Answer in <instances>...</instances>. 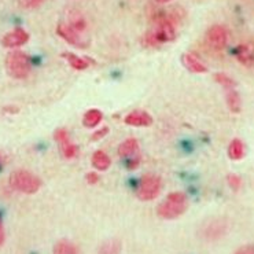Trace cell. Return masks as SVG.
Masks as SVG:
<instances>
[{"instance_id": "cell-32", "label": "cell", "mask_w": 254, "mask_h": 254, "mask_svg": "<svg viewBox=\"0 0 254 254\" xmlns=\"http://www.w3.org/2000/svg\"><path fill=\"white\" fill-rule=\"evenodd\" d=\"M157 3H168V1H171V0H155Z\"/></svg>"}, {"instance_id": "cell-8", "label": "cell", "mask_w": 254, "mask_h": 254, "mask_svg": "<svg viewBox=\"0 0 254 254\" xmlns=\"http://www.w3.org/2000/svg\"><path fill=\"white\" fill-rule=\"evenodd\" d=\"M125 124L132 125V127H148L153 124V117L148 113L136 110V112L129 113L125 117Z\"/></svg>"}, {"instance_id": "cell-21", "label": "cell", "mask_w": 254, "mask_h": 254, "mask_svg": "<svg viewBox=\"0 0 254 254\" xmlns=\"http://www.w3.org/2000/svg\"><path fill=\"white\" fill-rule=\"evenodd\" d=\"M214 78H216V81H217L220 85H223L225 89L235 88V85H237V83H235L230 76H227L225 73H217V74L214 76Z\"/></svg>"}, {"instance_id": "cell-22", "label": "cell", "mask_w": 254, "mask_h": 254, "mask_svg": "<svg viewBox=\"0 0 254 254\" xmlns=\"http://www.w3.org/2000/svg\"><path fill=\"white\" fill-rule=\"evenodd\" d=\"M61 147H62V154H64V157L65 158H74L77 155V146L76 144H73L71 142H67L65 144H61Z\"/></svg>"}, {"instance_id": "cell-18", "label": "cell", "mask_w": 254, "mask_h": 254, "mask_svg": "<svg viewBox=\"0 0 254 254\" xmlns=\"http://www.w3.org/2000/svg\"><path fill=\"white\" fill-rule=\"evenodd\" d=\"M64 58H66V61L69 62V65H70L71 67L77 69V70H84V69H87L89 65L88 61L84 60L81 57H77L74 54H64Z\"/></svg>"}, {"instance_id": "cell-11", "label": "cell", "mask_w": 254, "mask_h": 254, "mask_svg": "<svg viewBox=\"0 0 254 254\" xmlns=\"http://www.w3.org/2000/svg\"><path fill=\"white\" fill-rule=\"evenodd\" d=\"M184 66L192 73H206L207 67L201 62V60L195 54H184L183 55Z\"/></svg>"}, {"instance_id": "cell-12", "label": "cell", "mask_w": 254, "mask_h": 254, "mask_svg": "<svg viewBox=\"0 0 254 254\" xmlns=\"http://www.w3.org/2000/svg\"><path fill=\"white\" fill-rule=\"evenodd\" d=\"M225 232V224L224 221L221 220H214L210 224L207 225L205 231H203V235L207 238V239H217Z\"/></svg>"}, {"instance_id": "cell-3", "label": "cell", "mask_w": 254, "mask_h": 254, "mask_svg": "<svg viewBox=\"0 0 254 254\" xmlns=\"http://www.w3.org/2000/svg\"><path fill=\"white\" fill-rule=\"evenodd\" d=\"M30 58L21 51H12L7 55L6 69L14 78H25L30 73Z\"/></svg>"}, {"instance_id": "cell-7", "label": "cell", "mask_w": 254, "mask_h": 254, "mask_svg": "<svg viewBox=\"0 0 254 254\" xmlns=\"http://www.w3.org/2000/svg\"><path fill=\"white\" fill-rule=\"evenodd\" d=\"M28 40H29L28 32L24 29H21V28H17V29L8 32V33L3 37L1 43H3V46L7 48H17L21 47V46H24Z\"/></svg>"}, {"instance_id": "cell-29", "label": "cell", "mask_w": 254, "mask_h": 254, "mask_svg": "<svg viewBox=\"0 0 254 254\" xmlns=\"http://www.w3.org/2000/svg\"><path fill=\"white\" fill-rule=\"evenodd\" d=\"M139 164H140V158H133V160L129 161V165H128V168H129V169H135V168L139 166Z\"/></svg>"}, {"instance_id": "cell-16", "label": "cell", "mask_w": 254, "mask_h": 254, "mask_svg": "<svg viewBox=\"0 0 254 254\" xmlns=\"http://www.w3.org/2000/svg\"><path fill=\"white\" fill-rule=\"evenodd\" d=\"M92 164L98 171H106V169L110 168L112 161H110V157L105 151H96L92 155Z\"/></svg>"}, {"instance_id": "cell-20", "label": "cell", "mask_w": 254, "mask_h": 254, "mask_svg": "<svg viewBox=\"0 0 254 254\" xmlns=\"http://www.w3.org/2000/svg\"><path fill=\"white\" fill-rule=\"evenodd\" d=\"M120 252H121V243L117 239H112L102 245L99 254H120Z\"/></svg>"}, {"instance_id": "cell-25", "label": "cell", "mask_w": 254, "mask_h": 254, "mask_svg": "<svg viewBox=\"0 0 254 254\" xmlns=\"http://www.w3.org/2000/svg\"><path fill=\"white\" fill-rule=\"evenodd\" d=\"M43 3V0H19V4L25 8H36Z\"/></svg>"}, {"instance_id": "cell-24", "label": "cell", "mask_w": 254, "mask_h": 254, "mask_svg": "<svg viewBox=\"0 0 254 254\" xmlns=\"http://www.w3.org/2000/svg\"><path fill=\"white\" fill-rule=\"evenodd\" d=\"M227 180H228V184H230V187L232 190H239V187H241V178L239 176H237V175H230L228 178H227Z\"/></svg>"}, {"instance_id": "cell-19", "label": "cell", "mask_w": 254, "mask_h": 254, "mask_svg": "<svg viewBox=\"0 0 254 254\" xmlns=\"http://www.w3.org/2000/svg\"><path fill=\"white\" fill-rule=\"evenodd\" d=\"M53 254H78V250L73 243L64 239L55 245Z\"/></svg>"}, {"instance_id": "cell-31", "label": "cell", "mask_w": 254, "mask_h": 254, "mask_svg": "<svg viewBox=\"0 0 254 254\" xmlns=\"http://www.w3.org/2000/svg\"><path fill=\"white\" fill-rule=\"evenodd\" d=\"M4 242V231H3V227H1V221H0V245Z\"/></svg>"}, {"instance_id": "cell-28", "label": "cell", "mask_w": 254, "mask_h": 254, "mask_svg": "<svg viewBox=\"0 0 254 254\" xmlns=\"http://www.w3.org/2000/svg\"><path fill=\"white\" fill-rule=\"evenodd\" d=\"M235 254H254V246H250V245L243 246V248L238 249Z\"/></svg>"}, {"instance_id": "cell-9", "label": "cell", "mask_w": 254, "mask_h": 254, "mask_svg": "<svg viewBox=\"0 0 254 254\" xmlns=\"http://www.w3.org/2000/svg\"><path fill=\"white\" fill-rule=\"evenodd\" d=\"M235 57L243 66H254V46L253 44H241L235 50Z\"/></svg>"}, {"instance_id": "cell-1", "label": "cell", "mask_w": 254, "mask_h": 254, "mask_svg": "<svg viewBox=\"0 0 254 254\" xmlns=\"http://www.w3.org/2000/svg\"><path fill=\"white\" fill-rule=\"evenodd\" d=\"M189 206L187 196L183 192H172L166 196L164 201L161 202L160 206L157 209L158 216L165 220H173L180 217Z\"/></svg>"}, {"instance_id": "cell-2", "label": "cell", "mask_w": 254, "mask_h": 254, "mask_svg": "<svg viewBox=\"0 0 254 254\" xmlns=\"http://www.w3.org/2000/svg\"><path fill=\"white\" fill-rule=\"evenodd\" d=\"M10 186L12 190L22 194H35L42 187V180L24 169H18L10 175Z\"/></svg>"}, {"instance_id": "cell-17", "label": "cell", "mask_w": 254, "mask_h": 254, "mask_svg": "<svg viewBox=\"0 0 254 254\" xmlns=\"http://www.w3.org/2000/svg\"><path fill=\"white\" fill-rule=\"evenodd\" d=\"M102 117L103 116H102V113L99 110H96V109L88 110V112L85 113V116H84L83 119L84 127H87V128H95V127H98V125L101 124Z\"/></svg>"}, {"instance_id": "cell-26", "label": "cell", "mask_w": 254, "mask_h": 254, "mask_svg": "<svg viewBox=\"0 0 254 254\" xmlns=\"http://www.w3.org/2000/svg\"><path fill=\"white\" fill-rule=\"evenodd\" d=\"M107 132H109V128L105 127V128H102V129L96 130L94 135L91 136V139H92V140H99V139H102L103 136L107 135Z\"/></svg>"}, {"instance_id": "cell-27", "label": "cell", "mask_w": 254, "mask_h": 254, "mask_svg": "<svg viewBox=\"0 0 254 254\" xmlns=\"http://www.w3.org/2000/svg\"><path fill=\"white\" fill-rule=\"evenodd\" d=\"M85 180H87V183L88 184H96L99 182V176H98L95 172H89L88 175L85 176Z\"/></svg>"}, {"instance_id": "cell-13", "label": "cell", "mask_w": 254, "mask_h": 254, "mask_svg": "<svg viewBox=\"0 0 254 254\" xmlns=\"http://www.w3.org/2000/svg\"><path fill=\"white\" fill-rule=\"evenodd\" d=\"M137 148H139L137 140L133 139V137H129V139H127L125 142H123L120 144L119 155L120 157H123V158H127V157L133 155V154L137 151Z\"/></svg>"}, {"instance_id": "cell-4", "label": "cell", "mask_w": 254, "mask_h": 254, "mask_svg": "<svg viewBox=\"0 0 254 254\" xmlns=\"http://www.w3.org/2000/svg\"><path fill=\"white\" fill-rule=\"evenodd\" d=\"M161 192V179L155 175H144L137 184L136 195L140 201H153Z\"/></svg>"}, {"instance_id": "cell-10", "label": "cell", "mask_w": 254, "mask_h": 254, "mask_svg": "<svg viewBox=\"0 0 254 254\" xmlns=\"http://www.w3.org/2000/svg\"><path fill=\"white\" fill-rule=\"evenodd\" d=\"M67 25L71 26L73 29L78 32V33H84L87 30V21L81 12L78 10L71 8L67 11Z\"/></svg>"}, {"instance_id": "cell-30", "label": "cell", "mask_w": 254, "mask_h": 254, "mask_svg": "<svg viewBox=\"0 0 254 254\" xmlns=\"http://www.w3.org/2000/svg\"><path fill=\"white\" fill-rule=\"evenodd\" d=\"M6 162H7L6 154L3 153V151H0V169H1V168H4V165H6Z\"/></svg>"}, {"instance_id": "cell-23", "label": "cell", "mask_w": 254, "mask_h": 254, "mask_svg": "<svg viewBox=\"0 0 254 254\" xmlns=\"http://www.w3.org/2000/svg\"><path fill=\"white\" fill-rule=\"evenodd\" d=\"M54 139L60 143V144H65V143L70 142L69 132H67L66 129H64V128H60V129L55 130V133H54Z\"/></svg>"}, {"instance_id": "cell-6", "label": "cell", "mask_w": 254, "mask_h": 254, "mask_svg": "<svg viewBox=\"0 0 254 254\" xmlns=\"http://www.w3.org/2000/svg\"><path fill=\"white\" fill-rule=\"evenodd\" d=\"M57 33L65 40L66 43H69L71 46L78 48H85L87 47V43L83 42V39L80 37V33L76 32L71 26L67 24H60L57 26Z\"/></svg>"}, {"instance_id": "cell-5", "label": "cell", "mask_w": 254, "mask_h": 254, "mask_svg": "<svg viewBox=\"0 0 254 254\" xmlns=\"http://www.w3.org/2000/svg\"><path fill=\"white\" fill-rule=\"evenodd\" d=\"M228 42L227 29L221 25H213L206 32V43L213 50H223Z\"/></svg>"}, {"instance_id": "cell-14", "label": "cell", "mask_w": 254, "mask_h": 254, "mask_svg": "<svg viewBox=\"0 0 254 254\" xmlns=\"http://www.w3.org/2000/svg\"><path fill=\"white\" fill-rule=\"evenodd\" d=\"M225 99H227V105L230 107V110L232 113H239L241 112V106H242V101H241V96L238 94L237 91L234 88L227 89V95H225Z\"/></svg>"}, {"instance_id": "cell-15", "label": "cell", "mask_w": 254, "mask_h": 254, "mask_svg": "<svg viewBox=\"0 0 254 254\" xmlns=\"http://www.w3.org/2000/svg\"><path fill=\"white\" fill-rule=\"evenodd\" d=\"M228 155H230L231 160L239 161L242 160L243 155H245V144L241 139H234L230 143V147H228Z\"/></svg>"}]
</instances>
